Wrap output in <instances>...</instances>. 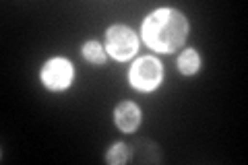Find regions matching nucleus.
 Returning a JSON list of instances; mask_svg holds the SVG:
<instances>
[{
  "mask_svg": "<svg viewBox=\"0 0 248 165\" xmlns=\"http://www.w3.org/2000/svg\"><path fill=\"white\" fill-rule=\"evenodd\" d=\"M161 76H164V73H161V62L153 56L139 58L133 64V68H130V75H128L133 87L141 89V91L155 89L161 83Z\"/></svg>",
  "mask_w": 248,
  "mask_h": 165,
  "instance_id": "nucleus-2",
  "label": "nucleus"
},
{
  "mask_svg": "<svg viewBox=\"0 0 248 165\" xmlns=\"http://www.w3.org/2000/svg\"><path fill=\"white\" fill-rule=\"evenodd\" d=\"M42 81L48 89H66L73 81V66L64 58H54L42 68Z\"/></svg>",
  "mask_w": 248,
  "mask_h": 165,
  "instance_id": "nucleus-4",
  "label": "nucleus"
},
{
  "mask_svg": "<svg viewBox=\"0 0 248 165\" xmlns=\"http://www.w3.org/2000/svg\"><path fill=\"white\" fill-rule=\"evenodd\" d=\"M116 124H118V128L124 130V132H133L137 130V126L141 124V109H139L135 104H130V101H124L116 107Z\"/></svg>",
  "mask_w": 248,
  "mask_h": 165,
  "instance_id": "nucleus-5",
  "label": "nucleus"
},
{
  "mask_svg": "<svg viewBox=\"0 0 248 165\" xmlns=\"http://www.w3.org/2000/svg\"><path fill=\"white\" fill-rule=\"evenodd\" d=\"M83 56L87 58L91 64H104L106 60V52L102 50V45H99L97 42H87L83 48Z\"/></svg>",
  "mask_w": 248,
  "mask_h": 165,
  "instance_id": "nucleus-7",
  "label": "nucleus"
},
{
  "mask_svg": "<svg viewBox=\"0 0 248 165\" xmlns=\"http://www.w3.org/2000/svg\"><path fill=\"white\" fill-rule=\"evenodd\" d=\"M106 161H108V163H112V165L126 163V161H128V147H126V145H122V143L114 145V147L110 149V153L106 155Z\"/></svg>",
  "mask_w": 248,
  "mask_h": 165,
  "instance_id": "nucleus-8",
  "label": "nucleus"
},
{
  "mask_svg": "<svg viewBox=\"0 0 248 165\" xmlns=\"http://www.w3.org/2000/svg\"><path fill=\"white\" fill-rule=\"evenodd\" d=\"M106 42H108V52L116 60H128L130 56H135L139 48L137 35L124 25H114L106 33Z\"/></svg>",
  "mask_w": 248,
  "mask_h": 165,
  "instance_id": "nucleus-3",
  "label": "nucleus"
},
{
  "mask_svg": "<svg viewBox=\"0 0 248 165\" xmlns=\"http://www.w3.org/2000/svg\"><path fill=\"white\" fill-rule=\"evenodd\" d=\"M199 54L195 50H186L180 54V58H178V68H180V73L184 75H195L199 70Z\"/></svg>",
  "mask_w": 248,
  "mask_h": 165,
  "instance_id": "nucleus-6",
  "label": "nucleus"
},
{
  "mask_svg": "<svg viewBox=\"0 0 248 165\" xmlns=\"http://www.w3.org/2000/svg\"><path fill=\"white\" fill-rule=\"evenodd\" d=\"M186 33H188V23L174 9L155 11L143 25V42L157 52H174L180 48Z\"/></svg>",
  "mask_w": 248,
  "mask_h": 165,
  "instance_id": "nucleus-1",
  "label": "nucleus"
}]
</instances>
